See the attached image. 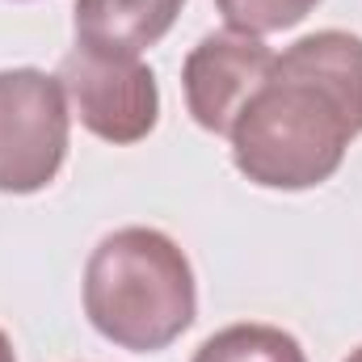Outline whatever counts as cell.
<instances>
[{
	"label": "cell",
	"instance_id": "obj_5",
	"mask_svg": "<svg viewBox=\"0 0 362 362\" xmlns=\"http://www.w3.org/2000/svg\"><path fill=\"white\" fill-rule=\"evenodd\" d=\"M274 55L257 34L240 30H219L206 34L181 68V89H185V110L194 122L211 135H232L240 110L266 89L274 76Z\"/></svg>",
	"mask_w": 362,
	"mask_h": 362
},
{
	"label": "cell",
	"instance_id": "obj_10",
	"mask_svg": "<svg viewBox=\"0 0 362 362\" xmlns=\"http://www.w3.org/2000/svg\"><path fill=\"white\" fill-rule=\"evenodd\" d=\"M0 362H17V350H13V341H8L4 329H0Z\"/></svg>",
	"mask_w": 362,
	"mask_h": 362
},
{
	"label": "cell",
	"instance_id": "obj_1",
	"mask_svg": "<svg viewBox=\"0 0 362 362\" xmlns=\"http://www.w3.org/2000/svg\"><path fill=\"white\" fill-rule=\"evenodd\" d=\"M194 270L173 236L156 228H118L89 253L85 316L118 350H169L194 325Z\"/></svg>",
	"mask_w": 362,
	"mask_h": 362
},
{
	"label": "cell",
	"instance_id": "obj_2",
	"mask_svg": "<svg viewBox=\"0 0 362 362\" xmlns=\"http://www.w3.org/2000/svg\"><path fill=\"white\" fill-rule=\"evenodd\" d=\"M358 131L346 110L303 76L278 72L266 81L236 127H232V165L262 189H312L329 181Z\"/></svg>",
	"mask_w": 362,
	"mask_h": 362
},
{
	"label": "cell",
	"instance_id": "obj_8",
	"mask_svg": "<svg viewBox=\"0 0 362 362\" xmlns=\"http://www.w3.org/2000/svg\"><path fill=\"white\" fill-rule=\"evenodd\" d=\"M189 362H308V354L278 325H228L211 333Z\"/></svg>",
	"mask_w": 362,
	"mask_h": 362
},
{
	"label": "cell",
	"instance_id": "obj_3",
	"mask_svg": "<svg viewBox=\"0 0 362 362\" xmlns=\"http://www.w3.org/2000/svg\"><path fill=\"white\" fill-rule=\"evenodd\" d=\"M68 93L38 68L0 72V194H38L68 160Z\"/></svg>",
	"mask_w": 362,
	"mask_h": 362
},
{
	"label": "cell",
	"instance_id": "obj_11",
	"mask_svg": "<svg viewBox=\"0 0 362 362\" xmlns=\"http://www.w3.org/2000/svg\"><path fill=\"white\" fill-rule=\"evenodd\" d=\"M346 362H362V346H358V350H350V358H346Z\"/></svg>",
	"mask_w": 362,
	"mask_h": 362
},
{
	"label": "cell",
	"instance_id": "obj_4",
	"mask_svg": "<svg viewBox=\"0 0 362 362\" xmlns=\"http://www.w3.org/2000/svg\"><path fill=\"white\" fill-rule=\"evenodd\" d=\"M59 85L81 127L105 144H139L160 118V89L152 68L131 51L76 42L59 64Z\"/></svg>",
	"mask_w": 362,
	"mask_h": 362
},
{
	"label": "cell",
	"instance_id": "obj_7",
	"mask_svg": "<svg viewBox=\"0 0 362 362\" xmlns=\"http://www.w3.org/2000/svg\"><path fill=\"white\" fill-rule=\"evenodd\" d=\"M185 0H76V42L110 51H148L156 47Z\"/></svg>",
	"mask_w": 362,
	"mask_h": 362
},
{
	"label": "cell",
	"instance_id": "obj_9",
	"mask_svg": "<svg viewBox=\"0 0 362 362\" xmlns=\"http://www.w3.org/2000/svg\"><path fill=\"white\" fill-rule=\"evenodd\" d=\"M228 30H240V34H278V30H291L299 25L320 0H215Z\"/></svg>",
	"mask_w": 362,
	"mask_h": 362
},
{
	"label": "cell",
	"instance_id": "obj_6",
	"mask_svg": "<svg viewBox=\"0 0 362 362\" xmlns=\"http://www.w3.org/2000/svg\"><path fill=\"white\" fill-rule=\"evenodd\" d=\"M274 68L320 85V89L346 110L350 127L362 135V38L358 34L316 30V34L299 38L295 47H286L274 59Z\"/></svg>",
	"mask_w": 362,
	"mask_h": 362
}]
</instances>
